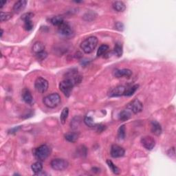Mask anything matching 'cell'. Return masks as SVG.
I'll return each instance as SVG.
<instances>
[{
	"instance_id": "6da1fadb",
	"label": "cell",
	"mask_w": 176,
	"mask_h": 176,
	"mask_svg": "<svg viewBox=\"0 0 176 176\" xmlns=\"http://www.w3.org/2000/svg\"><path fill=\"white\" fill-rule=\"evenodd\" d=\"M98 45V39L96 36H89L81 43V48L85 54H90L96 49Z\"/></svg>"
},
{
	"instance_id": "7a4b0ae2",
	"label": "cell",
	"mask_w": 176,
	"mask_h": 176,
	"mask_svg": "<svg viewBox=\"0 0 176 176\" xmlns=\"http://www.w3.org/2000/svg\"><path fill=\"white\" fill-rule=\"evenodd\" d=\"M51 152V149L46 145H41L34 150V155L35 158L39 161H44L48 158Z\"/></svg>"
},
{
	"instance_id": "3957f363",
	"label": "cell",
	"mask_w": 176,
	"mask_h": 176,
	"mask_svg": "<svg viewBox=\"0 0 176 176\" xmlns=\"http://www.w3.org/2000/svg\"><path fill=\"white\" fill-rule=\"evenodd\" d=\"M43 103L48 108H55L60 104L61 97L59 94L52 93L45 97L43 100Z\"/></svg>"
},
{
	"instance_id": "277c9868",
	"label": "cell",
	"mask_w": 176,
	"mask_h": 176,
	"mask_svg": "<svg viewBox=\"0 0 176 176\" xmlns=\"http://www.w3.org/2000/svg\"><path fill=\"white\" fill-rule=\"evenodd\" d=\"M74 83L68 79H64L59 83V90L63 93L66 97H69L72 92L73 88L74 87Z\"/></svg>"
},
{
	"instance_id": "5b68a950",
	"label": "cell",
	"mask_w": 176,
	"mask_h": 176,
	"mask_svg": "<svg viewBox=\"0 0 176 176\" xmlns=\"http://www.w3.org/2000/svg\"><path fill=\"white\" fill-rule=\"evenodd\" d=\"M51 167L56 171H63L69 166V162L65 159L56 158L53 159L50 162Z\"/></svg>"
},
{
	"instance_id": "8992f818",
	"label": "cell",
	"mask_w": 176,
	"mask_h": 176,
	"mask_svg": "<svg viewBox=\"0 0 176 176\" xmlns=\"http://www.w3.org/2000/svg\"><path fill=\"white\" fill-rule=\"evenodd\" d=\"M48 82L46 79H43L42 77H38L36 79L35 83V88L36 90L39 93H45L48 89Z\"/></svg>"
},
{
	"instance_id": "52a82bcc",
	"label": "cell",
	"mask_w": 176,
	"mask_h": 176,
	"mask_svg": "<svg viewBox=\"0 0 176 176\" xmlns=\"http://www.w3.org/2000/svg\"><path fill=\"white\" fill-rule=\"evenodd\" d=\"M58 30L59 34L65 37H71L74 35V31L72 27L66 22H64L60 26L58 27Z\"/></svg>"
},
{
	"instance_id": "ba28073f",
	"label": "cell",
	"mask_w": 176,
	"mask_h": 176,
	"mask_svg": "<svg viewBox=\"0 0 176 176\" xmlns=\"http://www.w3.org/2000/svg\"><path fill=\"white\" fill-rule=\"evenodd\" d=\"M142 145L147 150H152L155 146V140L153 137L150 136H143L141 138Z\"/></svg>"
},
{
	"instance_id": "9c48e42d",
	"label": "cell",
	"mask_w": 176,
	"mask_h": 176,
	"mask_svg": "<svg viewBox=\"0 0 176 176\" xmlns=\"http://www.w3.org/2000/svg\"><path fill=\"white\" fill-rule=\"evenodd\" d=\"M127 109H129L131 111V113L136 114L141 112L143 109V105L139 100L135 99L131 103L129 104Z\"/></svg>"
},
{
	"instance_id": "30bf717a",
	"label": "cell",
	"mask_w": 176,
	"mask_h": 176,
	"mask_svg": "<svg viewBox=\"0 0 176 176\" xmlns=\"http://www.w3.org/2000/svg\"><path fill=\"white\" fill-rule=\"evenodd\" d=\"M125 151L122 147L118 145H113L111 147V155L114 158H118L124 156Z\"/></svg>"
},
{
	"instance_id": "8fae6325",
	"label": "cell",
	"mask_w": 176,
	"mask_h": 176,
	"mask_svg": "<svg viewBox=\"0 0 176 176\" xmlns=\"http://www.w3.org/2000/svg\"><path fill=\"white\" fill-rule=\"evenodd\" d=\"M126 88L124 86H117L109 90L108 96L109 97H118L124 96V93Z\"/></svg>"
},
{
	"instance_id": "7c38bea8",
	"label": "cell",
	"mask_w": 176,
	"mask_h": 176,
	"mask_svg": "<svg viewBox=\"0 0 176 176\" xmlns=\"http://www.w3.org/2000/svg\"><path fill=\"white\" fill-rule=\"evenodd\" d=\"M22 99L23 100L26 102V104L28 105H33L34 102V99L32 96L31 92H30V90L28 89L25 88L24 90H22Z\"/></svg>"
},
{
	"instance_id": "4fadbf2b",
	"label": "cell",
	"mask_w": 176,
	"mask_h": 176,
	"mask_svg": "<svg viewBox=\"0 0 176 176\" xmlns=\"http://www.w3.org/2000/svg\"><path fill=\"white\" fill-rule=\"evenodd\" d=\"M114 76L116 78H122V77H130L132 75V71L129 69H121L116 70L114 72Z\"/></svg>"
},
{
	"instance_id": "5bb4252c",
	"label": "cell",
	"mask_w": 176,
	"mask_h": 176,
	"mask_svg": "<svg viewBox=\"0 0 176 176\" xmlns=\"http://www.w3.org/2000/svg\"><path fill=\"white\" fill-rule=\"evenodd\" d=\"M27 3L28 1L26 0H19V1H17L13 6V11L15 13H20L26 8Z\"/></svg>"
},
{
	"instance_id": "9a60e30c",
	"label": "cell",
	"mask_w": 176,
	"mask_h": 176,
	"mask_svg": "<svg viewBox=\"0 0 176 176\" xmlns=\"http://www.w3.org/2000/svg\"><path fill=\"white\" fill-rule=\"evenodd\" d=\"M151 131L155 136H158L162 134V127L157 121H152L151 123Z\"/></svg>"
},
{
	"instance_id": "2e32d148",
	"label": "cell",
	"mask_w": 176,
	"mask_h": 176,
	"mask_svg": "<svg viewBox=\"0 0 176 176\" xmlns=\"http://www.w3.org/2000/svg\"><path fill=\"white\" fill-rule=\"evenodd\" d=\"M31 169L35 173V175H39L43 170V164L42 162L39 160L32 164Z\"/></svg>"
},
{
	"instance_id": "e0dca14e",
	"label": "cell",
	"mask_w": 176,
	"mask_h": 176,
	"mask_svg": "<svg viewBox=\"0 0 176 176\" xmlns=\"http://www.w3.org/2000/svg\"><path fill=\"white\" fill-rule=\"evenodd\" d=\"M131 117V111L129 109H125L119 114V120L122 122L127 121Z\"/></svg>"
},
{
	"instance_id": "ac0fdd59",
	"label": "cell",
	"mask_w": 176,
	"mask_h": 176,
	"mask_svg": "<svg viewBox=\"0 0 176 176\" xmlns=\"http://www.w3.org/2000/svg\"><path fill=\"white\" fill-rule=\"evenodd\" d=\"M113 8L117 12H124L126 9V6L123 1H116L113 3Z\"/></svg>"
},
{
	"instance_id": "d6986e66",
	"label": "cell",
	"mask_w": 176,
	"mask_h": 176,
	"mask_svg": "<svg viewBox=\"0 0 176 176\" xmlns=\"http://www.w3.org/2000/svg\"><path fill=\"white\" fill-rule=\"evenodd\" d=\"M65 138L70 143H75L79 138V134L76 132H70L65 134Z\"/></svg>"
},
{
	"instance_id": "ffe728a7",
	"label": "cell",
	"mask_w": 176,
	"mask_h": 176,
	"mask_svg": "<svg viewBox=\"0 0 176 176\" xmlns=\"http://www.w3.org/2000/svg\"><path fill=\"white\" fill-rule=\"evenodd\" d=\"M107 164L108 165L109 168L111 169V171L116 175H119L120 173V169L117 166H116L115 164L113 163V162L110 160H107Z\"/></svg>"
},
{
	"instance_id": "44dd1931",
	"label": "cell",
	"mask_w": 176,
	"mask_h": 176,
	"mask_svg": "<svg viewBox=\"0 0 176 176\" xmlns=\"http://www.w3.org/2000/svg\"><path fill=\"white\" fill-rule=\"evenodd\" d=\"M50 22H51V23L54 26L59 27L65 21H64L63 17H61V16H55V17H53L50 19Z\"/></svg>"
},
{
	"instance_id": "7402d4cb",
	"label": "cell",
	"mask_w": 176,
	"mask_h": 176,
	"mask_svg": "<svg viewBox=\"0 0 176 176\" xmlns=\"http://www.w3.org/2000/svg\"><path fill=\"white\" fill-rule=\"evenodd\" d=\"M44 49H45L44 45H43L42 42H36L33 47V50L35 53V54L37 53H39V52H41L44 51L45 50Z\"/></svg>"
},
{
	"instance_id": "603a6c76",
	"label": "cell",
	"mask_w": 176,
	"mask_h": 176,
	"mask_svg": "<svg viewBox=\"0 0 176 176\" xmlns=\"http://www.w3.org/2000/svg\"><path fill=\"white\" fill-rule=\"evenodd\" d=\"M139 85H134L130 87V88H127L125 89L124 96H127V97H130L132 96L136 92V91L138 90Z\"/></svg>"
},
{
	"instance_id": "cb8c5ba5",
	"label": "cell",
	"mask_w": 176,
	"mask_h": 176,
	"mask_svg": "<svg viewBox=\"0 0 176 176\" xmlns=\"http://www.w3.org/2000/svg\"><path fill=\"white\" fill-rule=\"evenodd\" d=\"M68 114H69V109L68 107H65L62 111H61V116H60V120H61V123H62L63 125H64L66 122V120L68 117Z\"/></svg>"
},
{
	"instance_id": "d4e9b609",
	"label": "cell",
	"mask_w": 176,
	"mask_h": 176,
	"mask_svg": "<svg viewBox=\"0 0 176 176\" xmlns=\"http://www.w3.org/2000/svg\"><path fill=\"white\" fill-rule=\"evenodd\" d=\"M109 50V46L107 45L103 44L101 45L99 47V50L97 51V56H102L105 55V54H107V52H108Z\"/></svg>"
},
{
	"instance_id": "484cf974",
	"label": "cell",
	"mask_w": 176,
	"mask_h": 176,
	"mask_svg": "<svg viewBox=\"0 0 176 176\" xmlns=\"http://www.w3.org/2000/svg\"><path fill=\"white\" fill-rule=\"evenodd\" d=\"M125 135H126V128L124 125H121L118 130V138L120 140H123L125 138Z\"/></svg>"
},
{
	"instance_id": "4316f807",
	"label": "cell",
	"mask_w": 176,
	"mask_h": 176,
	"mask_svg": "<svg viewBox=\"0 0 176 176\" xmlns=\"http://www.w3.org/2000/svg\"><path fill=\"white\" fill-rule=\"evenodd\" d=\"M123 45L120 43L117 42L116 43L115 47H114V52L118 57L122 56L123 54Z\"/></svg>"
},
{
	"instance_id": "83f0119b",
	"label": "cell",
	"mask_w": 176,
	"mask_h": 176,
	"mask_svg": "<svg viewBox=\"0 0 176 176\" xmlns=\"http://www.w3.org/2000/svg\"><path fill=\"white\" fill-rule=\"evenodd\" d=\"M12 17V14L10 13H4L1 12V17H0V20L1 22H7L10 18Z\"/></svg>"
},
{
	"instance_id": "f1b7e54d",
	"label": "cell",
	"mask_w": 176,
	"mask_h": 176,
	"mask_svg": "<svg viewBox=\"0 0 176 176\" xmlns=\"http://www.w3.org/2000/svg\"><path fill=\"white\" fill-rule=\"evenodd\" d=\"M24 28L27 31H30L33 28V23L32 22V19L30 20H26L24 21Z\"/></svg>"
},
{
	"instance_id": "f546056e",
	"label": "cell",
	"mask_w": 176,
	"mask_h": 176,
	"mask_svg": "<svg viewBox=\"0 0 176 176\" xmlns=\"http://www.w3.org/2000/svg\"><path fill=\"white\" fill-rule=\"evenodd\" d=\"M84 123H85V125L88 127H94L95 126L93 118L92 117H90V116H86V117L84 118Z\"/></svg>"
},
{
	"instance_id": "4dcf8cb0",
	"label": "cell",
	"mask_w": 176,
	"mask_h": 176,
	"mask_svg": "<svg viewBox=\"0 0 176 176\" xmlns=\"http://www.w3.org/2000/svg\"><path fill=\"white\" fill-rule=\"evenodd\" d=\"M34 13H24V15H22V19L23 21H26V20H30L32 19V18L34 17Z\"/></svg>"
},
{
	"instance_id": "1f68e13d",
	"label": "cell",
	"mask_w": 176,
	"mask_h": 176,
	"mask_svg": "<svg viewBox=\"0 0 176 176\" xmlns=\"http://www.w3.org/2000/svg\"><path fill=\"white\" fill-rule=\"evenodd\" d=\"M36 58H37V59H39V60H43V59H45V58H46V56L48 55L47 52L45 51H43V52H39V53H37L35 54Z\"/></svg>"
},
{
	"instance_id": "d6a6232c",
	"label": "cell",
	"mask_w": 176,
	"mask_h": 176,
	"mask_svg": "<svg viewBox=\"0 0 176 176\" xmlns=\"http://www.w3.org/2000/svg\"><path fill=\"white\" fill-rule=\"evenodd\" d=\"M94 127H96V130H97V132H102L105 129V126L102 125H95Z\"/></svg>"
},
{
	"instance_id": "836d02e7",
	"label": "cell",
	"mask_w": 176,
	"mask_h": 176,
	"mask_svg": "<svg viewBox=\"0 0 176 176\" xmlns=\"http://www.w3.org/2000/svg\"><path fill=\"white\" fill-rule=\"evenodd\" d=\"M115 27L116 29L120 31H123V29H124V26H123V24L121 22H116L115 24Z\"/></svg>"
},
{
	"instance_id": "e575fe53",
	"label": "cell",
	"mask_w": 176,
	"mask_h": 176,
	"mask_svg": "<svg viewBox=\"0 0 176 176\" xmlns=\"http://www.w3.org/2000/svg\"><path fill=\"white\" fill-rule=\"evenodd\" d=\"M169 154H171V155H170L171 157H173V158H174L175 156V152L174 147L171 148V149H169V152H168V155H169Z\"/></svg>"
},
{
	"instance_id": "d590c367",
	"label": "cell",
	"mask_w": 176,
	"mask_h": 176,
	"mask_svg": "<svg viewBox=\"0 0 176 176\" xmlns=\"http://www.w3.org/2000/svg\"><path fill=\"white\" fill-rule=\"evenodd\" d=\"M19 128H20V127H17L13 128V129H10V131H9V133H10V134H14V133H15V132H17V131H18V129H19Z\"/></svg>"
},
{
	"instance_id": "8d00e7d4",
	"label": "cell",
	"mask_w": 176,
	"mask_h": 176,
	"mask_svg": "<svg viewBox=\"0 0 176 176\" xmlns=\"http://www.w3.org/2000/svg\"><path fill=\"white\" fill-rule=\"evenodd\" d=\"M6 4V1H0V8H3L4 4Z\"/></svg>"
},
{
	"instance_id": "74e56055",
	"label": "cell",
	"mask_w": 176,
	"mask_h": 176,
	"mask_svg": "<svg viewBox=\"0 0 176 176\" xmlns=\"http://www.w3.org/2000/svg\"><path fill=\"white\" fill-rule=\"evenodd\" d=\"M3 33H4V31H3V30L1 29V37H2V36H3Z\"/></svg>"
}]
</instances>
